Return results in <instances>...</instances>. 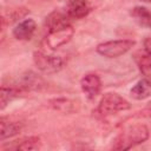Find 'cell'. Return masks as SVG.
I'll use <instances>...</instances> for the list:
<instances>
[{
    "label": "cell",
    "mask_w": 151,
    "mask_h": 151,
    "mask_svg": "<svg viewBox=\"0 0 151 151\" xmlns=\"http://www.w3.org/2000/svg\"><path fill=\"white\" fill-rule=\"evenodd\" d=\"M140 1H144V2H151V0H140Z\"/></svg>",
    "instance_id": "d6986e66"
},
{
    "label": "cell",
    "mask_w": 151,
    "mask_h": 151,
    "mask_svg": "<svg viewBox=\"0 0 151 151\" xmlns=\"http://www.w3.org/2000/svg\"><path fill=\"white\" fill-rule=\"evenodd\" d=\"M51 105L58 110V111H61V112H65V113H71L73 111H76V106H74V103L70 99H65V98H59V99H53L51 100Z\"/></svg>",
    "instance_id": "e0dca14e"
},
{
    "label": "cell",
    "mask_w": 151,
    "mask_h": 151,
    "mask_svg": "<svg viewBox=\"0 0 151 151\" xmlns=\"http://www.w3.org/2000/svg\"><path fill=\"white\" fill-rule=\"evenodd\" d=\"M134 61L144 77H151V53L147 51H138L134 54Z\"/></svg>",
    "instance_id": "7c38bea8"
},
{
    "label": "cell",
    "mask_w": 151,
    "mask_h": 151,
    "mask_svg": "<svg viewBox=\"0 0 151 151\" xmlns=\"http://www.w3.org/2000/svg\"><path fill=\"white\" fill-rule=\"evenodd\" d=\"M149 138V129L144 124H133L126 126L113 140L112 149L129 150Z\"/></svg>",
    "instance_id": "6da1fadb"
},
{
    "label": "cell",
    "mask_w": 151,
    "mask_h": 151,
    "mask_svg": "<svg viewBox=\"0 0 151 151\" xmlns=\"http://www.w3.org/2000/svg\"><path fill=\"white\" fill-rule=\"evenodd\" d=\"M73 34H74V28L71 24L59 26L55 28H51V29H47L45 42L51 50H57L66 45L72 39Z\"/></svg>",
    "instance_id": "277c9868"
},
{
    "label": "cell",
    "mask_w": 151,
    "mask_h": 151,
    "mask_svg": "<svg viewBox=\"0 0 151 151\" xmlns=\"http://www.w3.org/2000/svg\"><path fill=\"white\" fill-rule=\"evenodd\" d=\"M41 146L40 138L37 136H29L24 137L21 139L14 140L13 144H11L8 147L13 150H22V151H29V150H38Z\"/></svg>",
    "instance_id": "8fae6325"
},
{
    "label": "cell",
    "mask_w": 151,
    "mask_h": 151,
    "mask_svg": "<svg viewBox=\"0 0 151 151\" xmlns=\"http://www.w3.org/2000/svg\"><path fill=\"white\" fill-rule=\"evenodd\" d=\"M144 50L151 53V37H147L144 40Z\"/></svg>",
    "instance_id": "ac0fdd59"
},
{
    "label": "cell",
    "mask_w": 151,
    "mask_h": 151,
    "mask_svg": "<svg viewBox=\"0 0 151 151\" xmlns=\"http://www.w3.org/2000/svg\"><path fill=\"white\" fill-rule=\"evenodd\" d=\"M41 86H44V81L40 77H38L34 73H27L22 77V83L20 85V88L24 91L26 90H39Z\"/></svg>",
    "instance_id": "2e32d148"
},
{
    "label": "cell",
    "mask_w": 151,
    "mask_h": 151,
    "mask_svg": "<svg viewBox=\"0 0 151 151\" xmlns=\"http://www.w3.org/2000/svg\"><path fill=\"white\" fill-rule=\"evenodd\" d=\"M22 91L24 90L20 87H7L4 85L0 91V109L4 110L7 106V104H9V101H12L14 98L19 97V93Z\"/></svg>",
    "instance_id": "9a60e30c"
},
{
    "label": "cell",
    "mask_w": 151,
    "mask_h": 151,
    "mask_svg": "<svg viewBox=\"0 0 151 151\" xmlns=\"http://www.w3.org/2000/svg\"><path fill=\"white\" fill-rule=\"evenodd\" d=\"M33 61L38 70H40L44 73H55L59 72L63 66L64 61L58 55H52V54H46L44 52L37 51L33 54Z\"/></svg>",
    "instance_id": "5b68a950"
},
{
    "label": "cell",
    "mask_w": 151,
    "mask_h": 151,
    "mask_svg": "<svg viewBox=\"0 0 151 151\" xmlns=\"http://www.w3.org/2000/svg\"><path fill=\"white\" fill-rule=\"evenodd\" d=\"M37 24L33 19H25L17 24V26L13 28V37L18 40H29L33 34L35 33Z\"/></svg>",
    "instance_id": "52a82bcc"
},
{
    "label": "cell",
    "mask_w": 151,
    "mask_h": 151,
    "mask_svg": "<svg viewBox=\"0 0 151 151\" xmlns=\"http://www.w3.org/2000/svg\"><path fill=\"white\" fill-rule=\"evenodd\" d=\"M80 87L88 99H94L101 90V80L96 73H87L80 80Z\"/></svg>",
    "instance_id": "8992f818"
},
{
    "label": "cell",
    "mask_w": 151,
    "mask_h": 151,
    "mask_svg": "<svg viewBox=\"0 0 151 151\" xmlns=\"http://www.w3.org/2000/svg\"><path fill=\"white\" fill-rule=\"evenodd\" d=\"M91 12V5L86 0H71L66 8L70 19H81Z\"/></svg>",
    "instance_id": "ba28073f"
},
{
    "label": "cell",
    "mask_w": 151,
    "mask_h": 151,
    "mask_svg": "<svg viewBox=\"0 0 151 151\" xmlns=\"http://www.w3.org/2000/svg\"><path fill=\"white\" fill-rule=\"evenodd\" d=\"M131 15L138 25L151 28V12L146 7H143V6L133 7L131 11Z\"/></svg>",
    "instance_id": "4fadbf2b"
},
{
    "label": "cell",
    "mask_w": 151,
    "mask_h": 151,
    "mask_svg": "<svg viewBox=\"0 0 151 151\" xmlns=\"http://www.w3.org/2000/svg\"><path fill=\"white\" fill-rule=\"evenodd\" d=\"M21 129H22V123L12 122L2 117L0 119V140L4 142L5 139L18 134L21 131Z\"/></svg>",
    "instance_id": "30bf717a"
},
{
    "label": "cell",
    "mask_w": 151,
    "mask_h": 151,
    "mask_svg": "<svg viewBox=\"0 0 151 151\" xmlns=\"http://www.w3.org/2000/svg\"><path fill=\"white\" fill-rule=\"evenodd\" d=\"M131 97L136 100H143L151 96V77H144L138 80L130 91Z\"/></svg>",
    "instance_id": "9c48e42d"
},
{
    "label": "cell",
    "mask_w": 151,
    "mask_h": 151,
    "mask_svg": "<svg viewBox=\"0 0 151 151\" xmlns=\"http://www.w3.org/2000/svg\"><path fill=\"white\" fill-rule=\"evenodd\" d=\"M131 107L130 103L123 98L122 96H119L118 93H105L99 104H98V113H100L101 116H111L122 111H126Z\"/></svg>",
    "instance_id": "7a4b0ae2"
},
{
    "label": "cell",
    "mask_w": 151,
    "mask_h": 151,
    "mask_svg": "<svg viewBox=\"0 0 151 151\" xmlns=\"http://www.w3.org/2000/svg\"><path fill=\"white\" fill-rule=\"evenodd\" d=\"M136 45L134 40L131 39H118L101 42L97 46V53L106 58H117L129 52Z\"/></svg>",
    "instance_id": "3957f363"
},
{
    "label": "cell",
    "mask_w": 151,
    "mask_h": 151,
    "mask_svg": "<svg viewBox=\"0 0 151 151\" xmlns=\"http://www.w3.org/2000/svg\"><path fill=\"white\" fill-rule=\"evenodd\" d=\"M67 24H71V19L70 17L63 12H53L51 13L47 18H46V27L47 29H51V28H55V27H59V26H64V25H67Z\"/></svg>",
    "instance_id": "5bb4252c"
}]
</instances>
